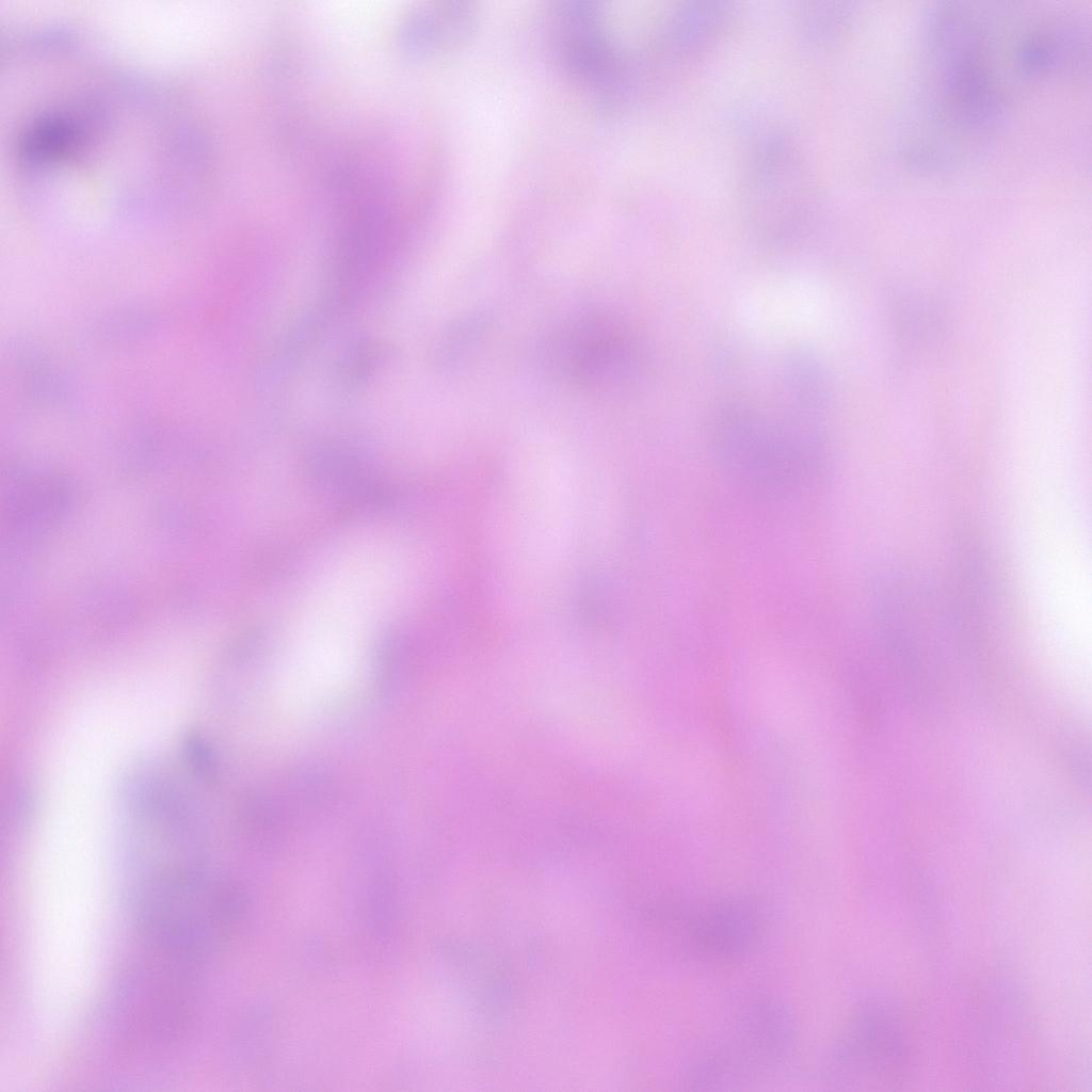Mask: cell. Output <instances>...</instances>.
Masks as SVG:
<instances>
[{"label": "cell", "mask_w": 1092, "mask_h": 1092, "mask_svg": "<svg viewBox=\"0 0 1092 1092\" xmlns=\"http://www.w3.org/2000/svg\"><path fill=\"white\" fill-rule=\"evenodd\" d=\"M740 198L746 226L765 247L788 250L808 236L816 214L815 187L791 135L770 132L755 143L743 168Z\"/></svg>", "instance_id": "7a4b0ae2"}, {"label": "cell", "mask_w": 1092, "mask_h": 1092, "mask_svg": "<svg viewBox=\"0 0 1092 1092\" xmlns=\"http://www.w3.org/2000/svg\"><path fill=\"white\" fill-rule=\"evenodd\" d=\"M183 749L187 762L193 772L199 777L210 778L214 773V764L210 749L203 737L195 732H190L184 738Z\"/></svg>", "instance_id": "30bf717a"}, {"label": "cell", "mask_w": 1092, "mask_h": 1092, "mask_svg": "<svg viewBox=\"0 0 1092 1092\" xmlns=\"http://www.w3.org/2000/svg\"><path fill=\"white\" fill-rule=\"evenodd\" d=\"M853 14L849 2H807L799 11V28L808 41H830L845 31Z\"/></svg>", "instance_id": "9c48e42d"}, {"label": "cell", "mask_w": 1092, "mask_h": 1092, "mask_svg": "<svg viewBox=\"0 0 1092 1092\" xmlns=\"http://www.w3.org/2000/svg\"><path fill=\"white\" fill-rule=\"evenodd\" d=\"M670 921L678 928L689 952L710 960L744 956L754 947L760 919L754 906L743 900H725L704 908L674 905Z\"/></svg>", "instance_id": "5b68a950"}, {"label": "cell", "mask_w": 1092, "mask_h": 1092, "mask_svg": "<svg viewBox=\"0 0 1092 1092\" xmlns=\"http://www.w3.org/2000/svg\"><path fill=\"white\" fill-rule=\"evenodd\" d=\"M550 364L581 385L611 387L636 378L642 353L620 324L600 317L565 323L549 346Z\"/></svg>", "instance_id": "3957f363"}, {"label": "cell", "mask_w": 1092, "mask_h": 1092, "mask_svg": "<svg viewBox=\"0 0 1092 1092\" xmlns=\"http://www.w3.org/2000/svg\"><path fill=\"white\" fill-rule=\"evenodd\" d=\"M476 25V12L467 3H431L410 11L402 36L411 50L438 52L463 43Z\"/></svg>", "instance_id": "52a82bcc"}, {"label": "cell", "mask_w": 1092, "mask_h": 1092, "mask_svg": "<svg viewBox=\"0 0 1092 1092\" xmlns=\"http://www.w3.org/2000/svg\"><path fill=\"white\" fill-rule=\"evenodd\" d=\"M783 384L794 412L813 417L828 404V372L814 351L796 347L783 362Z\"/></svg>", "instance_id": "ba28073f"}, {"label": "cell", "mask_w": 1092, "mask_h": 1092, "mask_svg": "<svg viewBox=\"0 0 1092 1092\" xmlns=\"http://www.w3.org/2000/svg\"><path fill=\"white\" fill-rule=\"evenodd\" d=\"M553 43L566 71L587 84L610 94L621 74L617 54L604 12L595 2H561L553 14Z\"/></svg>", "instance_id": "277c9868"}, {"label": "cell", "mask_w": 1092, "mask_h": 1092, "mask_svg": "<svg viewBox=\"0 0 1092 1092\" xmlns=\"http://www.w3.org/2000/svg\"><path fill=\"white\" fill-rule=\"evenodd\" d=\"M710 438L730 473L768 494H790L810 484L828 460L826 436L813 417L797 412L771 416L742 400L718 404Z\"/></svg>", "instance_id": "6da1fadb"}, {"label": "cell", "mask_w": 1092, "mask_h": 1092, "mask_svg": "<svg viewBox=\"0 0 1092 1092\" xmlns=\"http://www.w3.org/2000/svg\"><path fill=\"white\" fill-rule=\"evenodd\" d=\"M729 14L725 2L693 0L675 9L662 22L656 49L672 64L692 60L713 44L722 33Z\"/></svg>", "instance_id": "8992f818"}]
</instances>
